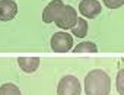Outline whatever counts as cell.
Returning a JSON list of instances; mask_svg holds the SVG:
<instances>
[{
	"label": "cell",
	"mask_w": 124,
	"mask_h": 95,
	"mask_svg": "<svg viewBox=\"0 0 124 95\" xmlns=\"http://www.w3.org/2000/svg\"><path fill=\"white\" fill-rule=\"evenodd\" d=\"M0 95H22L19 88L13 83H3L0 86Z\"/></svg>",
	"instance_id": "cell-11"
},
{
	"label": "cell",
	"mask_w": 124,
	"mask_h": 95,
	"mask_svg": "<svg viewBox=\"0 0 124 95\" xmlns=\"http://www.w3.org/2000/svg\"><path fill=\"white\" fill-rule=\"evenodd\" d=\"M63 6H64V3L61 2V0H53V2H50L44 8V10H42V21L45 24L54 22V19L57 18L58 12L61 10V8H63Z\"/></svg>",
	"instance_id": "cell-6"
},
{
	"label": "cell",
	"mask_w": 124,
	"mask_h": 95,
	"mask_svg": "<svg viewBox=\"0 0 124 95\" xmlns=\"http://www.w3.org/2000/svg\"><path fill=\"white\" fill-rule=\"evenodd\" d=\"M18 13V6L13 0H0V21H12Z\"/></svg>",
	"instance_id": "cell-7"
},
{
	"label": "cell",
	"mask_w": 124,
	"mask_h": 95,
	"mask_svg": "<svg viewBox=\"0 0 124 95\" xmlns=\"http://www.w3.org/2000/svg\"><path fill=\"white\" fill-rule=\"evenodd\" d=\"M121 79H123V70H121V72L118 73V80H117V82H118V92H120V94L123 95L124 92H123V88H121Z\"/></svg>",
	"instance_id": "cell-13"
},
{
	"label": "cell",
	"mask_w": 124,
	"mask_h": 95,
	"mask_svg": "<svg viewBox=\"0 0 124 95\" xmlns=\"http://www.w3.org/2000/svg\"><path fill=\"white\" fill-rule=\"evenodd\" d=\"M50 45H51V50L55 53H67L73 47V37L70 34H67L66 31L55 32L51 37Z\"/></svg>",
	"instance_id": "cell-3"
},
{
	"label": "cell",
	"mask_w": 124,
	"mask_h": 95,
	"mask_svg": "<svg viewBox=\"0 0 124 95\" xmlns=\"http://www.w3.org/2000/svg\"><path fill=\"white\" fill-rule=\"evenodd\" d=\"M82 86L76 76H64L58 82L57 95H80Z\"/></svg>",
	"instance_id": "cell-4"
},
{
	"label": "cell",
	"mask_w": 124,
	"mask_h": 95,
	"mask_svg": "<svg viewBox=\"0 0 124 95\" xmlns=\"http://www.w3.org/2000/svg\"><path fill=\"white\" fill-rule=\"evenodd\" d=\"M111 79L102 69L91 70L85 78V92L86 95H109Z\"/></svg>",
	"instance_id": "cell-1"
},
{
	"label": "cell",
	"mask_w": 124,
	"mask_h": 95,
	"mask_svg": "<svg viewBox=\"0 0 124 95\" xmlns=\"http://www.w3.org/2000/svg\"><path fill=\"white\" fill-rule=\"evenodd\" d=\"M104 5L109 9H118L124 5V0H102Z\"/></svg>",
	"instance_id": "cell-12"
},
{
	"label": "cell",
	"mask_w": 124,
	"mask_h": 95,
	"mask_svg": "<svg viewBox=\"0 0 124 95\" xmlns=\"http://www.w3.org/2000/svg\"><path fill=\"white\" fill-rule=\"evenodd\" d=\"M73 51L75 53H96L98 47H96V44H93L91 41H83L76 45V48H73Z\"/></svg>",
	"instance_id": "cell-10"
},
{
	"label": "cell",
	"mask_w": 124,
	"mask_h": 95,
	"mask_svg": "<svg viewBox=\"0 0 124 95\" xmlns=\"http://www.w3.org/2000/svg\"><path fill=\"white\" fill-rule=\"evenodd\" d=\"M76 21H78V12L75 10V8H72L69 5H64L61 8V10L58 12L57 18L54 19V24L58 28L67 31V29H72L75 26Z\"/></svg>",
	"instance_id": "cell-2"
},
{
	"label": "cell",
	"mask_w": 124,
	"mask_h": 95,
	"mask_svg": "<svg viewBox=\"0 0 124 95\" xmlns=\"http://www.w3.org/2000/svg\"><path fill=\"white\" fill-rule=\"evenodd\" d=\"M101 3L98 0H82L79 3V12L85 16V18H89V19H93L96 18L99 13H101Z\"/></svg>",
	"instance_id": "cell-5"
},
{
	"label": "cell",
	"mask_w": 124,
	"mask_h": 95,
	"mask_svg": "<svg viewBox=\"0 0 124 95\" xmlns=\"http://www.w3.org/2000/svg\"><path fill=\"white\" fill-rule=\"evenodd\" d=\"M18 64L19 67L26 72V73H32L38 69L39 66V59L38 57H19L18 59Z\"/></svg>",
	"instance_id": "cell-8"
},
{
	"label": "cell",
	"mask_w": 124,
	"mask_h": 95,
	"mask_svg": "<svg viewBox=\"0 0 124 95\" xmlns=\"http://www.w3.org/2000/svg\"><path fill=\"white\" fill-rule=\"evenodd\" d=\"M72 34H73L75 37H78V38L86 37V34H88V22H86L83 18H78L75 26L72 28Z\"/></svg>",
	"instance_id": "cell-9"
}]
</instances>
